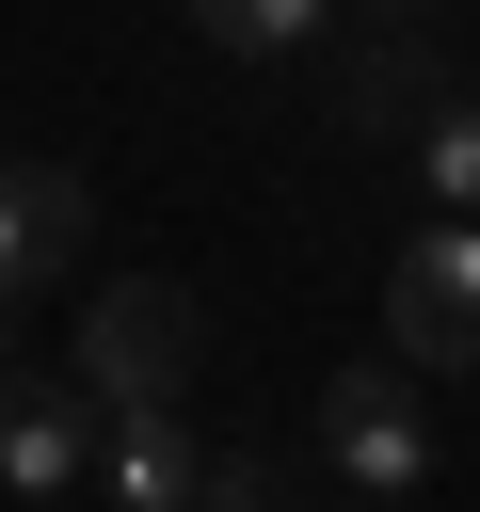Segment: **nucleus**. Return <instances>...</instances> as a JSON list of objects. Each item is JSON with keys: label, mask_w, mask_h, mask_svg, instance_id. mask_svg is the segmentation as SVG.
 <instances>
[{"label": "nucleus", "mask_w": 480, "mask_h": 512, "mask_svg": "<svg viewBox=\"0 0 480 512\" xmlns=\"http://www.w3.org/2000/svg\"><path fill=\"white\" fill-rule=\"evenodd\" d=\"M192 288L176 272H112L96 304H80V384L96 400H192Z\"/></svg>", "instance_id": "f257e3e1"}, {"label": "nucleus", "mask_w": 480, "mask_h": 512, "mask_svg": "<svg viewBox=\"0 0 480 512\" xmlns=\"http://www.w3.org/2000/svg\"><path fill=\"white\" fill-rule=\"evenodd\" d=\"M384 336L416 368H480V224L464 208H416L400 256H384Z\"/></svg>", "instance_id": "f03ea898"}, {"label": "nucleus", "mask_w": 480, "mask_h": 512, "mask_svg": "<svg viewBox=\"0 0 480 512\" xmlns=\"http://www.w3.org/2000/svg\"><path fill=\"white\" fill-rule=\"evenodd\" d=\"M96 480V384L80 368H0V496L48 512Z\"/></svg>", "instance_id": "7ed1b4c3"}, {"label": "nucleus", "mask_w": 480, "mask_h": 512, "mask_svg": "<svg viewBox=\"0 0 480 512\" xmlns=\"http://www.w3.org/2000/svg\"><path fill=\"white\" fill-rule=\"evenodd\" d=\"M320 464H336L352 496H416V480H432V416H416L384 368H336V384H320Z\"/></svg>", "instance_id": "20e7f679"}, {"label": "nucleus", "mask_w": 480, "mask_h": 512, "mask_svg": "<svg viewBox=\"0 0 480 512\" xmlns=\"http://www.w3.org/2000/svg\"><path fill=\"white\" fill-rule=\"evenodd\" d=\"M96 496L112 512H192L208 496V448L176 400H96Z\"/></svg>", "instance_id": "39448f33"}, {"label": "nucleus", "mask_w": 480, "mask_h": 512, "mask_svg": "<svg viewBox=\"0 0 480 512\" xmlns=\"http://www.w3.org/2000/svg\"><path fill=\"white\" fill-rule=\"evenodd\" d=\"M80 240H96V192L64 160H0V304L48 288V272H80Z\"/></svg>", "instance_id": "423d86ee"}, {"label": "nucleus", "mask_w": 480, "mask_h": 512, "mask_svg": "<svg viewBox=\"0 0 480 512\" xmlns=\"http://www.w3.org/2000/svg\"><path fill=\"white\" fill-rule=\"evenodd\" d=\"M416 192L480 224V96H432V112H416Z\"/></svg>", "instance_id": "0eeeda50"}, {"label": "nucleus", "mask_w": 480, "mask_h": 512, "mask_svg": "<svg viewBox=\"0 0 480 512\" xmlns=\"http://www.w3.org/2000/svg\"><path fill=\"white\" fill-rule=\"evenodd\" d=\"M432 96H448V80H432V48H416V32H384V48H352V112H368V128H416Z\"/></svg>", "instance_id": "6e6552de"}, {"label": "nucleus", "mask_w": 480, "mask_h": 512, "mask_svg": "<svg viewBox=\"0 0 480 512\" xmlns=\"http://www.w3.org/2000/svg\"><path fill=\"white\" fill-rule=\"evenodd\" d=\"M320 16H336V0H192V32H208V48H240V64L320 48Z\"/></svg>", "instance_id": "1a4fd4ad"}, {"label": "nucleus", "mask_w": 480, "mask_h": 512, "mask_svg": "<svg viewBox=\"0 0 480 512\" xmlns=\"http://www.w3.org/2000/svg\"><path fill=\"white\" fill-rule=\"evenodd\" d=\"M336 512H400V496H336Z\"/></svg>", "instance_id": "9d476101"}, {"label": "nucleus", "mask_w": 480, "mask_h": 512, "mask_svg": "<svg viewBox=\"0 0 480 512\" xmlns=\"http://www.w3.org/2000/svg\"><path fill=\"white\" fill-rule=\"evenodd\" d=\"M368 16H432V0H368Z\"/></svg>", "instance_id": "9b49d317"}]
</instances>
